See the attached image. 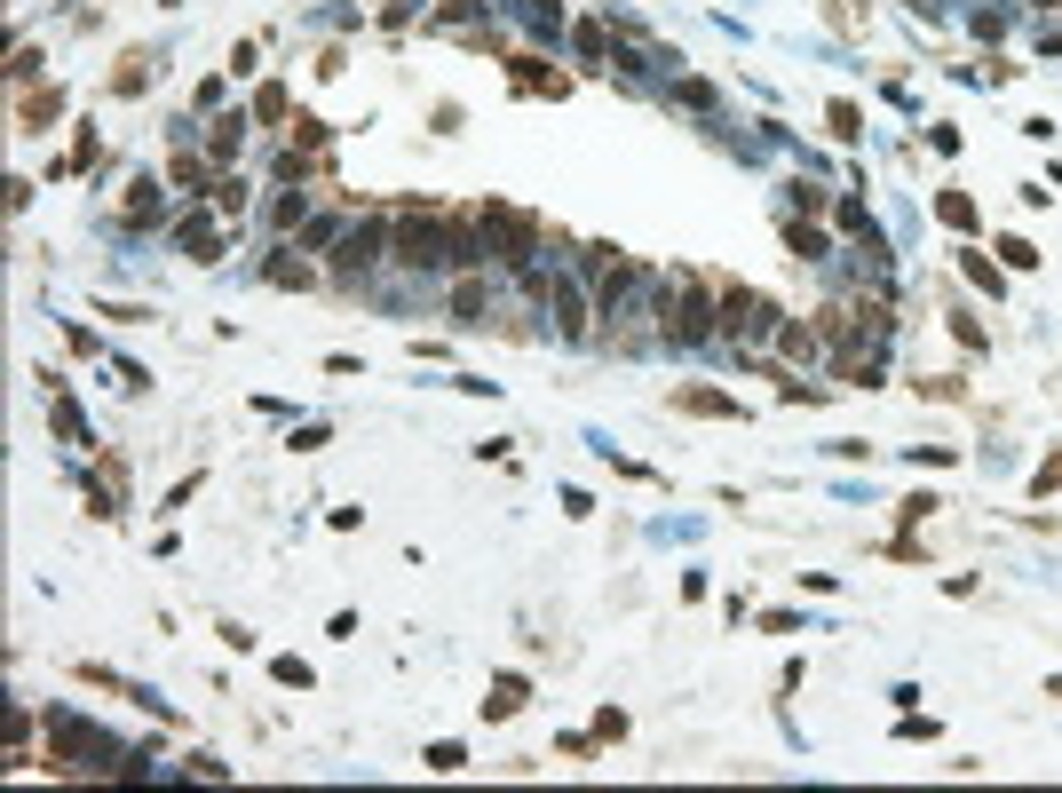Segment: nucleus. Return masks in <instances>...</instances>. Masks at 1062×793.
Segmentation results:
<instances>
[{
    "label": "nucleus",
    "instance_id": "obj_1",
    "mask_svg": "<svg viewBox=\"0 0 1062 793\" xmlns=\"http://www.w3.org/2000/svg\"><path fill=\"white\" fill-rule=\"evenodd\" d=\"M389 254H397L405 270H436V262H452V230L436 223L428 207H397V238H389Z\"/></svg>",
    "mask_w": 1062,
    "mask_h": 793
},
{
    "label": "nucleus",
    "instance_id": "obj_2",
    "mask_svg": "<svg viewBox=\"0 0 1062 793\" xmlns=\"http://www.w3.org/2000/svg\"><path fill=\"white\" fill-rule=\"evenodd\" d=\"M714 326H722L714 286L706 278H674V294H666V341H706Z\"/></svg>",
    "mask_w": 1062,
    "mask_h": 793
},
{
    "label": "nucleus",
    "instance_id": "obj_3",
    "mask_svg": "<svg viewBox=\"0 0 1062 793\" xmlns=\"http://www.w3.org/2000/svg\"><path fill=\"white\" fill-rule=\"evenodd\" d=\"M476 223H484V254H492L500 270H524V262H531V246H539V223H531V215H516V207H484Z\"/></svg>",
    "mask_w": 1062,
    "mask_h": 793
},
{
    "label": "nucleus",
    "instance_id": "obj_4",
    "mask_svg": "<svg viewBox=\"0 0 1062 793\" xmlns=\"http://www.w3.org/2000/svg\"><path fill=\"white\" fill-rule=\"evenodd\" d=\"M722 326L738 334V349H761V341L777 334V302H769V294H745V286H730V294H722Z\"/></svg>",
    "mask_w": 1062,
    "mask_h": 793
},
{
    "label": "nucleus",
    "instance_id": "obj_5",
    "mask_svg": "<svg viewBox=\"0 0 1062 793\" xmlns=\"http://www.w3.org/2000/svg\"><path fill=\"white\" fill-rule=\"evenodd\" d=\"M389 254V238H381V223H365V230H341V246H333V270H365V262H381Z\"/></svg>",
    "mask_w": 1062,
    "mask_h": 793
},
{
    "label": "nucleus",
    "instance_id": "obj_6",
    "mask_svg": "<svg viewBox=\"0 0 1062 793\" xmlns=\"http://www.w3.org/2000/svg\"><path fill=\"white\" fill-rule=\"evenodd\" d=\"M674 405H682V413H706V421H730V413H738V405H730V397H714V389H682Z\"/></svg>",
    "mask_w": 1062,
    "mask_h": 793
},
{
    "label": "nucleus",
    "instance_id": "obj_7",
    "mask_svg": "<svg viewBox=\"0 0 1062 793\" xmlns=\"http://www.w3.org/2000/svg\"><path fill=\"white\" fill-rule=\"evenodd\" d=\"M452 318H460V326H476V318H484V286H476V278H460V286H452Z\"/></svg>",
    "mask_w": 1062,
    "mask_h": 793
},
{
    "label": "nucleus",
    "instance_id": "obj_8",
    "mask_svg": "<svg viewBox=\"0 0 1062 793\" xmlns=\"http://www.w3.org/2000/svg\"><path fill=\"white\" fill-rule=\"evenodd\" d=\"M183 246H191V262H214V246H222V230L199 215V223H183Z\"/></svg>",
    "mask_w": 1062,
    "mask_h": 793
},
{
    "label": "nucleus",
    "instance_id": "obj_9",
    "mask_svg": "<svg viewBox=\"0 0 1062 793\" xmlns=\"http://www.w3.org/2000/svg\"><path fill=\"white\" fill-rule=\"evenodd\" d=\"M159 183H127V223L143 230V223H159V199H151Z\"/></svg>",
    "mask_w": 1062,
    "mask_h": 793
},
{
    "label": "nucleus",
    "instance_id": "obj_10",
    "mask_svg": "<svg viewBox=\"0 0 1062 793\" xmlns=\"http://www.w3.org/2000/svg\"><path fill=\"white\" fill-rule=\"evenodd\" d=\"M516 706H524V682H516V675H508V682H492V698H484V714L500 722V714H516Z\"/></svg>",
    "mask_w": 1062,
    "mask_h": 793
},
{
    "label": "nucleus",
    "instance_id": "obj_11",
    "mask_svg": "<svg viewBox=\"0 0 1062 793\" xmlns=\"http://www.w3.org/2000/svg\"><path fill=\"white\" fill-rule=\"evenodd\" d=\"M238 127H246V119H214V135H207V151H214V167H222V159H230V151H238Z\"/></svg>",
    "mask_w": 1062,
    "mask_h": 793
},
{
    "label": "nucleus",
    "instance_id": "obj_12",
    "mask_svg": "<svg viewBox=\"0 0 1062 793\" xmlns=\"http://www.w3.org/2000/svg\"><path fill=\"white\" fill-rule=\"evenodd\" d=\"M785 246H793L801 262H809V254H825V238H817V230H801V223H785Z\"/></svg>",
    "mask_w": 1062,
    "mask_h": 793
},
{
    "label": "nucleus",
    "instance_id": "obj_13",
    "mask_svg": "<svg viewBox=\"0 0 1062 793\" xmlns=\"http://www.w3.org/2000/svg\"><path fill=\"white\" fill-rule=\"evenodd\" d=\"M270 278H278V286H310L318 270H310V262H270Z\"/></svg>",
    "mask_w": 1062,
    "mask_h": 793
},
{
    "label": "nucleus",
    "instance_id": "obj_14",
    "mask_svg": "<svg viewBox=\"0 0 1062 793\" xmlns=\"http://www.w3.org/2000/svg\"><path fill=\"white\" fill-rule=\"evenodd\" d=\"M944 223H952V230H967V223H975V207H967L959 191H944Z\"/></svg>",
    "mask_w": 1062,
    "mask_h": 793
}]
</instances>
